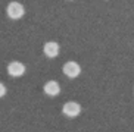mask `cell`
<instances>
[{
    "instance_id": "cell-6",
    "label": "cell",
    "mask_w": 134,
    "mask_h": 132,
    "mask_svg": "<svg viewBox=\"0 0 134 132\" xmlns=\"http://www.w3.org/2000/svg\"><path fill=\"white\" fill-rule=\"evenodd\" d=\"M43 91H44L46 95H49V97H56V95L60 93V85L56 81H47L43 87Z\"/></svg>"
},
{
    "instance_id": "cell-7",
    "label": "cell",
    "mask_w": 134,
    "mask_h": 132,
    "mask_svg": "<svg viewBox=\"0 0 134 132\" xmlns=\"http://www.w3.org/2000/svg\"><path fill=\"white\" fill-rule=\"evenodd\" d=\"M6 93H8V89H6V87H4V84H3V82H0V98L4 97Z\"/></svg>"
},
{
    "instance_id": "cell-3",
    "label": "cell",
    "mask_w": 134,
    "mask_h": 132,
    "mask_svg": "<svg viewBox=\"0 0 134 132\" xmlns=\"http://www.w3.org/2000/svg\"><path fill=\"white\" fill-rule=\"evenodd\" d=\"M25 70H27L25 65L22 62H19V60H13V62H10L8 65V74L13 78L22 76V75L25 74Z\"/></svg>"
},
{
    "instance_id": "cell-5",
    "label": "cell",
    "mask_w": 134,
    "mask_h": 132,
    "mask_svg": "<svg viewBox=\"0 0 134 132\" xmlns=\"http://www.w3.org/2000/svg\"><path fill=\"white\" fill-rule=\"evenodd\" d=\"M43 53L47 56L49 59H53L59 55V44L56 41H47L43 47Z\"/></svg>"
},
{
    "instance_id": "cell-2",
    "label": "cell",
    "mask_w": 134,
    "mask_h": 132,
    "mask_svg": "<svg viewBox=\"0 0 134 132\" xmlns=\"http://www.w3.org/2000/svg\"><path fill=\"white\" fill-rule=\"evenodd\" d=\"M62 70L68 78L74 79V78H77L80 74H81V66H80L77 62H74V60H69V62H66L65 65H63Z\"/></svg>"
},
{
    "instance_id": "cell-4",
    "label": "cell",
    "mask_w": 134,
    "mask_h": 132,
    "mask_svg": "<svg viewBox=\"0 0 134 132\" xmlns=\"http://www.w3.org/2000/svg\"><path fill=\"white\" fill-rule=\"evenodd\" d=\"M62 113L66 117H77L81 113V106L77 101H68L62 107Z\"/></svg>"
},
{
    "instance_id": "cell-1",
    "label": "cell",
    "mask_w": 134,
    "mask_h": 132,
    "mask_svg": "<svg viewBox=\"0 0 134 132\" xmlns=\"http://www.w3.org/2000/svg\"><path fill=\"white\" fill-rule=\"evenodd\" d=\"M6 13L10 19H21L25 15V8L19 2H10L6 8Z\"/></svg>"
}]
</instances>
